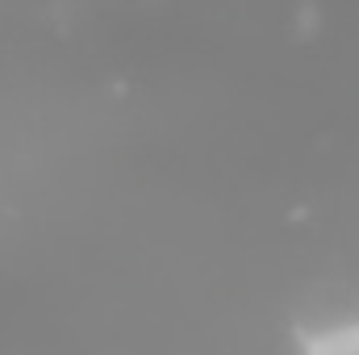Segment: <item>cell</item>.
Here are the masks:
<instances>
[{"label":"cell","mask_w":359,"mask_h":355,"mask_svg":"<svg viewBox=\"0 0 359 355\" xmlns=\"http://www.w3.org/2000/svg\"><path fill=\"white\" fill-rule=\"evenodd\" d=\"M305 347H309V351H326V355H359V322L334 326V330H326V335H313Z\"/></svg>","instance_id":"cell-1"}]
</instances>
